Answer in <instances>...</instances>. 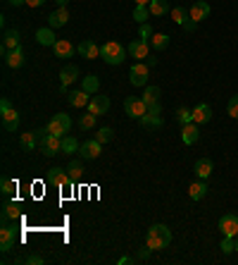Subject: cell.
<instances>
[{
    "mask_svg": "<svg viewBox=\"0 0 238 265\" xmlns=\"http://www.w3.org/2000/svg\"><path fill=\"white\" fill-rule=\"evenodd\" d=\"M172 244V230L162 225V222H157V225H152L150 230H148V237H145V246H150L152 251H162Z\"/></svg>",
    "mask_w": 238,
    "mask_h": 265,
    "instance_id": "1",
    "label": "cell"
},
{
    "mask_svg": "<svg viewBox=\"0 0 238 265\" xmlns=\"http://www.w3.org/2000/svg\"><path fill=\"white\" fill-rule=\"evenodd\" d=\"M126 53H129V48H124L119 41H108L105 45H100V57L108 65H121L126 60Z\"/></svg>",
    "mask_w": 238,
    "mask_h": 265,
    "instance_id": "2",
    "label": "cell"
},
{
    "mask_svg": "<svg viewBox=\"0 0 238 265\" xmlns=\"http://www.w3.org/2000/svg\"><path fill=\"white\" fill-rule=\"evenodd\" d=\"M38 136H41V141H38V148H41V153L43 155H57L62 153V139L60 136H55V134H48V129H41L38 132Z\"/></svg>",
    "mask_w": 238,
    "mask_h": 265,
    "instance_id": "3",
    "label": "cell"
},
{
    "mask_svg": "<svg viewBox=\"0 0 238 265\" xmlns=\"http://www.w3.org/2000/svg\"><path fill=\"white\" fill-rule=\"evenodd\" d=\"M48 134H55V136H67L69 134V129H72V117L69 115H65V112H57V115H53V120L48 122Z\"/></svg>",
    "mask_w": 238,
    "mask_h": 265,
    "instance_id": "4",
    "label": "cell"
},
{
    "mask_svg": "<svg viewBox=\"0 0 238 265\" xmlns=\"http://www.w3.org/2000/svg\"><path fill=\"white\" fill-rule=\"evenodd\" d=\"M124 110H126V115H129V117H133V120H141L143 115L148 112V105H145V100H143L141 96H129V98L124 100Z\"/></svg>",
    "mask_w": 238,
    "mask_h": 265,
    "instance_id": "5",
    "label": "cell"
},
{
    "mask_svg": "<svg viewBox=\"0 0 238 265\" xmlns=\"http://www.w3.org/2000/svg\"><path fill=\"white\" fill-rule=\"evenodd\" d=\"M148 72H150V65H145V62H133L129 69V81L133 86H145L148 84Z\"/></svg>",
    "mask_w": 238,
    "mask_h": 265,
    "instance_id": "6",
    "label": "cell"
},
{
    "mask_svg": "<svg viewBox=\"0 0 238 265\" xmlns=\"http://www.w3.org/2000/svg\"><path fill=\"white\" fill-rule=\"evenodd\" d=\"M48 182H50L53 187H57V189H65V187H72V184H74L72 175H69L67 170H62V167H53V170H48Z\"/></svg>",
    "mask_w": 238,
    "mask_h": 265,
    "instance_id": "7",
    "label": "cell"
},
{
    "mask_svg": "<svg viewBox=\"0 0 238 265\" xmlns=\"http://www.w3.org/2000/svg\"><path fill=\"white\" fill-rule=\"evenodd\" d=\"M219 232L224 237H238V215L236 213H227L219 218Z\"/></svg>",
    "mask_w": 238,
    "mask_h": 265,
    "instance_id": "8",
    "label": "cell"
},
{
    "mask_svg": "<svg viewBox=\"0 0 238 265\" xmlns=\"http://www.w3.org/2000/svg\"><path fill=\"white\" fill-rule=\"evenodd\" d=\"M79 153H81L84 160H96L103 153V144L98 139H88V141H84V144L79 146Z\"/></svg>",
    "mask_w": 238,
    "mask_h": 265,
    "instance_id": "9",
    "label": "cell"
},
{
    "mask_svg": "<svg viewBox=\"0 0 238 265\" xmlns=\"http://www.w3.org/2000/svg\"><path fill=\"white\" fill-rule=\"evenodd\" d=\"M76 79H79V67L76 65H65L62 67V72H60V91L67 93L69 84H74Z\"/></svg>",
    "mask_w": 238,
    "mask_h": 265,
    "instance_id": "10",
    "label": "cell"
},
{
    "mask_svg": "<svg viewBox=\"0 0 238 265\" xmlns=\"http://www.w3.org/2000/svg\"><path fill=\"white\" fill-rule=\"evenodd\" d=\"M129 55H131V57H136L138 62L148 60V57H150V48H148V41H143V38H136V41H131V43H129Z\"/></svg>",
    "mask_w": 238,
    "mask_h": 265,
    "instance_id": "11",
    "label": "cell"
},
{
    "mask_svg": "<svg viewBox=\"0 0 238 265\" xmlns=\"http://www.w3.org/2000/svg\"><path fill=\"white\" fill-rule=\"evenodd\" d=\"M210 12H212V7L207 5L205 0H198V2H193V5L188 7V17H191L193 22H203V19L210 17Z\"/></svg>",
    "mask_w": 238,
    "mask_h": 265,
    "instance_id": "12",
    "label": "cell"
},
{
    "mask_svg": "<svg viewBox=\"0 0 238 265\" xmlns=\"http://www.w3.org/2000/svg\"><path fill=\"white\" fill-rule=\"evenodd\" d=\"M0 117H2V129H5V132H17V129H19V112L14 110V108L2 110Z\"/></svg>",
    "mask_w": 238,
    "mask_h": 265,
    "instance_id": "13",
    "label": "cell"
},
{
    "mask_svg": "<svg viewBox=\"0 0 238 265\" xmlns=\"http://www.w3.org/2000/svg\"><path fill=\"white\" fill-rule=\"evenodd\" d=\"M14 242H17V230L14 227H2L0 230V251L7 254L14 249Z\"/></svg>",
    "mask_w": 238,
    "mask_h": 265,
    "instance_id": "14",
    "label": "cell"
},
{
    "mask_svg": "<svg viewBox=\"0 0 238 265\" xmlns=\"http://www.w3.org/2000/svg\"><path fill=\"white\" fill-rule=\"evenodd\" d=\"M198 139H200V124H195V122H188L181 127V141L186 146H193L198 144Z\"/></svg>",
    "mask_w": 238,
    "mask_h": 265,
    "instance_id": "15",
    "label": "cell"
},
{
    "mask_svg": "<svg viewBox=\"0 0 238 265\" xmlns=\"http://www.w3.org/2000/svg\"><path fill=\"white\" fill-rule=\"evenodd\" d=\"M53 53L57 57H74V53H79V48L72 41H67V38H57L53 45Z\"/></svg>",
    "mask_w": 238,
    "mask_h": 265,
    "instance_id": "16",
    "label": "cell"
},
{
    "mask_svg": "<svg viewBox=\"0 0 238 265\" xmlns=\"http://www.w3.org/2000/svg\"><path fill=\"white\" fill-rule=\"evenodd\" d=\"M14 48H19V31H17V29H10V31H5V36H2L0 53H2V57H7V53L14 50Z\"/></svg>",
    "mask_w": 238,
    "mask_h": 265,
    "instance_id": "17",
    "label": "cell"
},
{
    "mask_svg": "<svg viewBox=\"0 0 238 265\" xmlns=\"http://www.w3.org/2000/svg\"><path fill=\"white\" fill-rule=\"evenodd\" d=\"M110 110V98L108 96H93L91 103H88V112H93V115H108Z\"/></svg>",
    "mask_w": 238,
    "mask_h": 265,
    "instance_id": "18",
    "label": "cell"
},
{
    "mask_svg": "<svg viewBox=\"0 0 238 265\" xmlns=\"http://www.w3.org/2000/svg\"><path fill=\"white\" fill-rule=\"evenodd\" d=\"M193 172H195V177H198V179H207V177L215 172V163H212L210 158H198V160H195Z\"/></svg>",
    "mask_w": 238,
    "mask_h": 265,
    "instance_id": "19",
    "label": "cell"
},
{
    "mask_svg": "<svg viewBox=\"0 0 238 265\" xmlns=\"http://www.w3.org/2000/svg\"><path fill=\"white\" fill-rule=\"evenodd\" d=\"M67 19H69V10L67 7H57L55 12L48 14V26H53V29H60V26H65Z\"/></svg>",
    "mask_w": 238,
    "mask_h": 265,
    "instance_id": "20",
    "label": "cell"
},
{
    "mask_svg": "<svg viewBox=\"0 0 238 265\" xmlns=\"http://www.w3.org/2000/svg\"><path fill=\"white\" fill-rule=\"evenodd\" d=\"M210 120H212V108L207 103H198L193 108V122L195 124H207Z\"/></svg>",
    "mask_w": 238,
    "mask_h": 265,
    "instance_id": "21",
    "label": "cell"
},
{
    "mask_svg": "<svg viewBox=\"0 0 238 265\" xmlns=\"http://www.w3.org/2000/svg\"><path fill=\"white\" fill-rule=\"evenodd\" d=\"M76 48H79V55L86 57V60H96V57H100V45H96L93 41H81Z\"/></svg>",
    "mask_w": 238,
    "mask_h": 265,
    "instance_id": "22",
    "label": "cell"
},
{
    "mask_svg": "<svg viewBox=\"0 0 238 265\" xmlns=\"http://www.w3.org/2000/svg\"><path fill=\"white\" fill-rule=\"evenodd\" d=\"M88 103H91V93L84 91V88L69 93V105H72V108H88Z\"/></svg>",
    "mask_w": 238,
    "mask_h": 265,
    "instance_id": "23",
    "label": "cell"
},
{
    "mask_svg": "<svg viewBox=\"0 0 238 265\" xmlns=\"http://www.w3.org/2000/svg\"><path fill=\"white\" fill-rule=\"evenodd\" d=\"M24 62H26V57H24L22 45H19V48H14V50H10L7 57H5V65L10 67V69H19V67H24Z\"/></svg>",
    "mask_w": 238,
    "mask_h": 265,
    "instance_id": "24",
    "label": "cell"
},
{
    "mask_svg": "<svg viewBox=\"0 0 238 265\" xmlns=\"http://www.w3.org/2000/svg\"><path fill=\"white\" fill-rule=\"evenodd\" d=\"M205 194H207V179H198V182H193V184L188 187V199L191 201L205 199Z\"/></svg>",
    "mask_w": 238,
    "mask_h": 265,
    "instance_id": "25",
    "label": "cell"
},
{
    "mask_svg": "<svg viewBox=\"0 0 238 265\" xmlns=\"http://www.w3.org/2000/svg\"><path fill=\"white\" fill-rule=\"evenodd\" d=\"M145 127V129H160L164 124V120H162V115H157V112H145L141 120H138Z\"/></svg>",
    "mask_w": 238,
    "mask_h": 265,
    "instance_id": "26",
    "label": "cell"
},
{
    "mask_svg": "<svg viewBox=\"0 0 238 265\" xmlns=\"http://www.w3.org/2000/svg\"><path fill=\"white\" fill-rule=\"evenodd\" d=\"M36 41L41 45H55V29L53 26H41L38 31H36Z\"/></svg>",
    "mask_w": 238,
    "mask_h": 265,
    "instance_id": "27",
    "label": "cell"
},
{
    "mask_svg": "<svg viewBox=\"0 0 238 265\" xmlns=\"http://www.w3.org/2000/svg\"><path fill=\"white\" fill-rule=\"evenodd\" d=\"M38 141H41L38 132H26V134L19 136V146H22L24 151H33V148H38Z\"/></svg>",
    "mask_w": 238,
    "mask_h": 265,
    "instance_id": "28",
    "label": "cell"
},
{
    "mask_svg": "<svg viewBox=\"0 0 238 265\" xmlns=\"http://www.w3.org/2000/svg\"><path fill=\"white\" fill-rule=\"evenodd\" d=\"M148 10H150L152 17H164L167 12H172V7H169L167 0H152L150 5H148Z\"/></svg>",
    "mask_w": 238,
    "mask_h": 265,
    "instance_id": "29",
    "label": "cell"
},
{
    "mask_svg": "<svg viewBox=\"0 0 238 265\" xmlns=\"http://www.w3.org/2000/svg\"><path fill=\"white\" fill-rule=\"evenodd\" d=\"M141 98L145 100V105H155V103H160V98H162V91H160V86H145Z\"/></svg>",
    "mask_w": 238,
    "mask_h": 265,
    "instance_id": "30",
    "label": "cell"
},
{
    "mask_svg": "<svg viewBox=\"0 0 238 265\" xmlns=\"http://www.w3.org/2000/svg\"><path fill=\"white\" fill-rule=\"evenodd\" d=\"M2 215L7 218V220H22V206L19 203H5L2 206Z\"/></svg>",
    "mask_w": 238,
    "mask_h": 265,
    "instance_id": "31",
    "label": "cell"
},
{
    "mask_svg": "<svg viewBox=\"0 0 238 265\" xmlns=\"http://www.w3.org/2000/svg\"><path fill=\"white\" fill-rule=\"evenodd\" d=\"M67 172L72 175V179H81V177H84V160L72 158V160H69V165H67Z\"/></svg>",
    "mask_w": 238,
    "mask_h": 265,
    "instance_id": "32",
    "label": "cell"
},
{
    "mask_svg": "<svg viewBox=\"0 0 238 265\" xmlns=\"http://www.w3.org/2000/svg\"><path fill=\"white\" fill-rule=\"evenodd\" d=\"M17 189H19L17 179H12V177H2V179H0V191H2L5 196H12Z\"/></svg>",
    "mask_w": 238,
    "mask_h": 265,
    "instance_id": "33",
    "label": "cell"
},
{
    "mask_svg": "<svg viewBox=\"0 0 238 265\" xmlns=\"http://www.w3.org/2000/svg\"><path fill=\"white\" fill-rule=\"evenodd\" d=\"M169 41H172L169 33H155V36L150 38V45L155 48V50H164V48L169 45Z\"/></svg>",
    "mask_w": 238,
    "mask_h": 265,
    "instance_id": "34",
    "label": "cell"
},
{
    "mask_svg": "<svg viewBox=\"0 0 238 265\" xmlns=\"http://www.w3.org/2000/svg\"><path fill=\"white\" fill-rule=\"evenodd\" d=\"M79 141H76L74 136H69V134H67V136H62V153H79Z\"/></svg>",
    "mask_w": 238,
    "mask_h": 265,
    "instance_id": "35",
    "label": "cell"
},
{
    "mask_svg": "<svg viewBox=\"0 0 238 265\" xmlns=\"http://www.w3.org/2000/svg\"><path fill=\"white\" fill-rule=\"evenodd\" d=\"M84 91H88V93H91V96H93V93H98V88H100V81H98V77L96 74H88V77H84Z\"/></svg>",
    "mask_w": 238,
    "mask_h": 265,
    "instance_id": "36",
    "label": "cell"
},
{
    "mask_svg": "<svg viewBox=\"0 0 238 265\" xmlns=\"http://www.w3.org/2000/svg\"><path fill=\"white\" fill-rule=\"evenodd\" d=\"M98 122V115H93V112H86V115H81L79 117V127L81 129H93Z\"/></svg>",
    "mask_w": 238,
    "mask_h": 265,
    "instance_id": "37",
    "label": "cell"
},
{
    "mask_svg": "<svg viewBox=\"0 0 238 265\" xmlns=\"http://www.w3.org/2000/svg\"><path fill=\"white\" fill-rule=\"evenodd\" d=\"M169 14H172V19L176 24H184L186 19H188V10H186V7H181V5L172 7V12H169Z\"/></svg>",
    "mask_w": 238,
    "mask_h": 265,
    "instance_id": "38",
    "label": "cell"
},
{
    "mask_svg": "<svg viewBox=\"0 0 238 265\" xmlns=\"http://www.w3.org/2000/svg\"><path fill=\"white\" fill-rule=\"evenodd\" d=\"M148 14H150L148 5H136V10H133V19H136L138 24H145V22H148Z\"/></svg>",
    "mask_w": 238,
    "mask_h": 265,
    "instance_id": "39",
    "label": "cell"
},
{
    "mask_svg": "<svg viewBox=\"0 0 238 265\" xmlns=\"http://www.w3.org/2000/svg\"><path fill=\"white\" fill-rule=\"evenodd\" d=\"M219 249H222L227 256L234 254V251H236V237H224V239H222V244H219Z\"/></svg>",
    "mask_w": 238,
    "mask_h": 265,
    "instance_id": "40",
    "label": "cell"
},
{
    "mask_svg": "<svg viewBox=\"0 0 238 265\" xmlns=\"http://www.w3.org/2000/svg\"><path fill=\"white\" fill-rule=\"evenodd\" d=\"M176 120H179L181 127L188 124V122H193V110H188V108H179V110H176Z\"/></svg>",
    "mask_w": 238,
    "mask_h": 265,
    "instance_id": "41",
    "label": "cell"
},
{
    "mask_svg": "<svg viewBox=\"0 0 238 265\" xmlns=\"http://www.w3.org/2000/svg\"><path fill=\"white\" fill-rule=\"evenodd\" d=\"M112 136H115V132H112L110 127H103V129H98V134H96V139L100 141V144H110Z\"/></svg>",
    "mask_w": 238,
    "mask_h": 265,
    "instance_id": "42",
    "label": "cell"
},
{
    "mask_svg": "<svg viewBox=\"0 0 238 265\" xmlns=\"http://www.w3.org/2000/svg\"><path fill=\"white\" fill-rule=\"evenodd\" d=\"M227 112H229V117H234V120H238V96H231V98H229Z\"/></svg>",
    "mask_w": 238,
    "mask_h": 265,
    "instance_id": "43",
    "label": "cell"
},
{
    "mask_svg": "<svg viewBox=\"0 0 238 265\" xmlns=\"http://www.w3.org/2000/svg\"><path fill=\"white\" fill-rule=\"evenodd\" d=\"M152 36H155V33H152V26L148 22L145 24H141V38L143 41H148V38H152Z\"/></svg>",
    "mask_w": 238,
    "mask_h": 265,
    "instance_id": "44",
    "label": "cell"
},
{
    "mask_svg": "<svg viewBox=\"0 0 238 265\" xmlns=\"http://www.w3.org/2000/svg\"><path fill=\"white\" fill-rule=\"evenodd\" d=\"M26 263L29 265H43L45 258L43 256H38V254H31V256H26Z\"/></svg>",
    "mask_w": 238,
    "mask_h": 265,
    "instance_id": "45",
    "label": "cell"
},
{
    "mask_svg": "<svg viewBox=\"0 0 238 265\" xmlns=\"http://www.w3.org/2000/svg\"><path fill=\"white\" fill-rule=\"evenodd\" d=\"M181 26H184L186 31L191 33V31H195V26H198V22H193V19H191V17H188V19H186V22L181 24Z\"/></svg>",
    "mask_w": 238,
    "mask_h": 265,
    "instance_id": "46",
    "label": "cell"
},
{
    "mask_svg": "<svg viewBox=\"0 0 238 265\" xmlns=\"http://www.w3.org/2000/svg\"><path fill=\"white\" fill-rule=\"evenodd\" d=\"M150 254H152V249H150V246H145V249H141V251H138V258H141V261H148V258H150Z\"/></svg>",
    "mask_w": 238,
    "mask_h": 265,
    "instance_id": "47",
    "label": "cell"
},
{
    "mask_svg": "<svg viewBox=\"0 0 238 265\" xmlns=\"http://www.w3.org/2000/svg\"><path fill=\"white\" fill-rule=\"evenodd\" d=\"M43 2H45V0H26V5H29V7H41Z\"/></svg>",
    "mask_w": 238,
    "mask_h": 265,
    "instance_id": "48",
    "label": "cell"
},
{
    "mask_svg": "<svg viewBox=\"0 0 238 265\" xmlns=\"http://www.w3.org/2000/svg\"><path fill=\"white\" fill-rule=\"evenodd\" d=\"M7 108H12V105H10V100H7V98H2V100H0V112H2V110H7Z\"/></svg>",
    "mask_w": 238,
    "mask_h": 265,
    "instance_id": "49",
    "label": "cell"
},
{
    "mask_svg": "<svg viewBox=\"0 0 238 265\" xmlns=\"http://www.w3.org/2000/svg\"><path fill=\"white\" fill-rule=\"evenodd\" d=\"M12 7H22V5H26V0H7Z\"/></svg>",
    "mask_w": 238,
    "mask_h": 265,
    "instance_id": "50",
    "label": "cell"
},
{
    "mask_svg": "<svg viewBox=\"0 0 238 265\" xmlns=\"http://www.w3.org/2000/svg\"><path fill=\"white\" fill-rule=\"evenodd\" d=\"M126 263H131V258H129V256H121V258L117 261V265H126Z\"/></svg>",
    "mask_w": 238,
    "mask_h": 265,
    "instance_id": "51",
    "label": "cell"
},
{
    "mask_svg": "<svg viewBox=\"0 0 238 265\" xmlns=\"http://www.w3.org/2000/svg\"><path fill=\"white\" fill-rule=\"evenodd\" d=\"M55 2H57V7H67V2H69V0H55Z\"/></svg>",
    "mask_w": 238,
    "mask_h": 265,
    "instance_id": "52",
    "label": "cell"
},
{
    "mask_svg": "<svg viewBox=\"0 0 238 265\" xmlns=\"http://www.w3.org/2000/svg\"><path fill=\"white\" fill-rule=\"evenodd\" d=\"M133 2H136V5H150L152 0H133Z\"/></svg>",
    "mask_w": 238,
    "mask_h": 265,
    "instance_id": "53",
    "label": "cell"
},
{
    "mask_svg": "<svg viewBox=\"0 0 238 265\" xmlns=\"http://www.w3.org/2000/svg\"><path fill=\"white\" fill-rule=\"evenodd\" d=\"M236 251H238V239H236Z\"/></svg>",
    "mask_w": 238,
    "mask_h": 265,
    "instance_id": "54",
    "label": "cell"
}]
</instances>
